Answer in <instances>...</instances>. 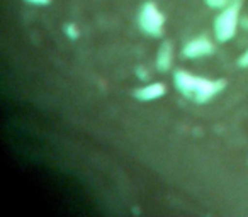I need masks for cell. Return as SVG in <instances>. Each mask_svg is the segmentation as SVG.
<instances>
[{"label": "cell", "instance_id": "obj_2", "mask_svg": "<svg viewBox=\"0 0 248 217\" xmlns=\"http://www.w3.org/2000/svg\"><path fill=\"white\" fill-rule=\"evenodd\" d=\"M238 24H240V4H233L221 9L213 24L214 39L221 44L231 41L236 36Z\"/></svg>", "mask_w": 248, "mask_h": 217}, {"label": "cell", "instance_id": "obj_5", "mask_svg": "<svg viewBox=\"0 0 248 217\" xmlns=\"http://www.w3.org/2000/svg\"><path fill=\"white\" fill-rule=\"evenodd\" d=\"M167 93V87L160 82L153 83H145V85L138 87V88L133 92V97L140 102H153V100L162 99Z\"/></svg>", "mask_w": 248, "mask_h": 217}, {"label": "cell", "instance_id": "obj_11", "mask_svg": "<svg viewBox=\"0 0 248 217\" xmlns=\"http://www.w3.org/2000/svg\"><path fill=\"white\" fill-rule=\"evenodd\" d=\"M31 5H38V7H46V5L51 4V0H24Z\"/></svg>", "mask_w": 248, "mask_h": 217}, {"label": "cell", "instance_id": "obj_6", "mask_svg": "<svg viewBox=\"0 0 248 217\" xmlns=\"http://www.w3.org/2000/svg\"><path fill=\"white\" fill-rule=\"evenodd\" d=\"M155 65H156V70L162 73L169 72L173 66V46L170 41H163L162 44H160L158 51H156Z\"/></svg>", "mask_w": 248, "mask_h": 217}, {"label": "cell", "instance_id": "obj_9", "mask_svg": "<svg viewBox=\"0 0 248 217\" xmlns=\"http://www.w3.org/2000/svg\"><path fill=\"white\" fill-rule=\"evenodd\" d=\"M236 65L240 66V68H248V48L245 49L240 55V58L236 59Z\"/></svg>", "mask_w": 248, "mask_h": 217}, {"label": "cell", "instance_id": "obj_1", "mask_svg": "<svg viewBox=\"0 0 248 217\" xmlns=\"http://www.w3.org/2000/svg\"><path fill=\"white\" fill-rule=\"evenodd\" d=\"M173 85L184 99L194 103H207L226 88V80L207 78V76L194 75L186 70H177L173 73Z\"/></svg>", "mask_w": 248, "mask_h": 217}, {"label": "cell", "instance_id": "obj_8", "mask_svg": "<svg viewBox=\"0 0 248 217\" xmlns=\"http://www.w3.org/2000/svg\"><path fill=\"white\" fill-rule=\"evenodd\" d=\"M241 0H204V4L211 9H224L228 5H233V4H240Z\"/></svg>", "mask_w": 248, "mask_h": 217}, {"label": "cell", "instance_id": "obj_7", "mask_svg": "<svg viewBox=\"0 0 248 217\" xmlns=\"http://www.w3.org/2000/svg\"><path fill=\"white\" fill-rule=\"evenodd\" d=\"M63 34L70 39V41H77L80 38V28L75 22H66L63 24Z\"/></svg>", "mask_w": 248, "mask_h": 217}, {"label": "cell", "instance_id": "obj_3", "mask_svg": "<svg viewBox=\"0 0 248 217\" xmlns=\"http://www.w3.org/2000/svg\"><path fill=\"white\" fill-rule=\"evenodd\" d=\"M138 28L150 38H162L165 29V14L152 0L145 2L138 12Z\"/></svg>", "mask_w": 248, "mask_h": 217}, {"label": "cell", "instance_id": "obj_10", "mask_svg": "<svg viewBox=\"0 0 248 217\" xmlns=\"http://www.w3.org/2000/svg\"><path fill=\"white\" fill-rule=\"evenodd\" d=\"M136 76H138L141 82H146V80L150 78V75H148V72H146L145 66H138V68H136Z\"/></svg>", "mask_w": 248, "mask_h": 217}, {"label": "cell", "instance_id": "obj_4", "mask_svg": "<svg viewBox=\"0 0 248 217\" xmlns=\"http://www.w3.org/2000/svg\"><path fill=\"white\" fill-rule=\"evenodd\" d=\"M214 49H216V44L207 36H196V38L189 39L184 44L182 55L187 59H201L211 56L214 53Z\"/></svg>", "mask_w": 248, "mask_h": 217}]
</instances>
